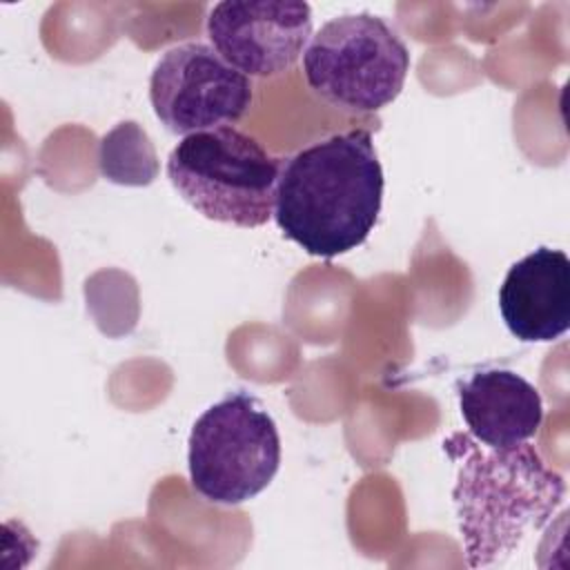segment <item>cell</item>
<instances>
[{"label": "cell", "mask_w": 570, "mask_h": 570, "mask_svg": "<svg viewBox=\"0 0 570 570\" xmlns=\"http://www.w3.org/2000/svg\"><path fill=\"white\" fill-rule=\"evenodd\" d=\"M383 185L372 134H334L281 163L272 218L309 256L334 258L365 243L381 214Z\"/></svg>", "instance_id": "obj_1"}, {"label": "cell", "mask_w": 570, "mask_h": 570, "mask_svg": "<svg viewBox=\"0 0 570 570\" xmlns=\"http://www.w3.org/2000/svg\"><path fill=\"white\" fill-rule=\"evenodd\" d=\"M445 448L459 456L452 499L470 568L503 563L563 505V476L530 443L494 450L452 434Z\"/></svg>", "instance_id": "obj_2"}, {"label": "cell", "mask_w": 570, "mask_h": 570, "mask_svg": "<svg viewBox=\"0 0 570 570\" xmlns=\"http://www.w3.org/2000/svg\"><path fill=\"white\" fill-rule=\"evenodd\" d=\"M281 158L236 127L185 136L167 158V178L209 220L261 227L274 216Z\"/></svg>", "instance_id": "obj_3"}, {"label": "cell", "mask_w": 570, "mask_h": 570, "mask_svg": "<svg viewBox=\"0 0 570 570\" xmlns=\"http://www.w3.org/2000/svg\"><path fill=\"white\" fill-rule=\"evenodd\" d=\"M410 51L401 36L379 16L345 13L312 33L303 51V76L327 105L374 114L403 89Z\"/></svg>", "instance_id": "obj_4"}, {"label": "cell", "mask_w": 570, "mask_h": 570, "mask_svg": "<svg viewBox=\"0 0 570 570\" xmlns=\"http://www.w3.org/2000/svg\"><path fill=\"white\" fill-rule=\"evenodd\" d=\"M187 445L191 488L216 505L254 499L281 465V436L272 414L256 396L240 390L196 419Z\"/></svg>", "instance_id": "obj_5"}, {"label": "cell", "mask_w": 570, "mask_h": 570, "mask_svg": "<svg viewBox=\"0 0 570 570\" xmlns=\"http://www.w3.org/2000/svg\"><path fill=\"white\" fill-rule=\"evenodd\" d=\"M149 100L156 118L185 138L243 120L254 100V85L212 45L185 42L156 62Z\"/></svg>", "instance_id": "obj_6"}, {"label": "cell", "mask_w": 570, "mask_h": 570, "mask_svg": "<svg viewBox=\"0 0 570 570\" xmlns=\"http://www.w3.org/2000/svg\"><path fill=\"white\" fill-rule=\"evenodd\" d=\"M212 47L249 78L289 71L312 38V9L298 0H225L207 16Z\"/></svg>", "instance_id": "obj_7"}, {"label": "cell", "mask_w": 570, "mask_h": 570, "mask_svg": "<svg viewBox=\"0 0 570 570\" xmlns=\"http://www.w3.org/2000/svg\"><path fill=\"white\" fill-rule=\"evenodd\" d=\"M499 312L512 336L548 343L570 327V258L561 249L539 247L517 261L501 287Z\"/></svg>", "instance_id": "obj_8"}, {"label": "cell", "mask_w": 570, "mask_h": 570, "mask_svg": "<svg viewBox=\"0 0 570 570\" xmlns=\"http://www.w3.org/2000/svg\"><path fill=\"white\" fill-rule=\"evenodd\" d=\"M459 410L470 436L494 450L528 443L543 421L539 390L521 374L501 367L479 370L463 381Z\"/></svg>", "instance_id": "obj_9"}, {"label": "cell", "mask_w": 570, "mask_h": 570, "mask_svg": "<svg viewBox=\"0 0 570 570\" xmlns=\"http://www.w3.org/2000/svg\"><path fill=\"white\" fill-rule=\"evenodd\" d=\"M100 171L118 185H149L158 176V158L149 136L138 122L116 125L100 140Z\"/></svg>", "instance_id": "obj_10"}]
</instances>
